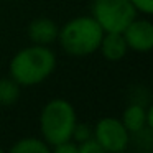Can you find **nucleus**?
Returning <instances> with one entry per match:
<instances>
[{"instance_id": "f257e3e1", "label": "nucleus", "mask_w": 153, "mask_h": 153, "mask_svg": "<svg viewBox=\"0 0 153 153\" xmlns=\"http://www.w3.org/2000/svg\"><path fill=\"white\" fill-rule=\"evenodd\" d=\"M56 66V56L46 45L23 48L10 63V74L20 86H33L45 81Z\"/></svg>"}, {"instance_id": "f03ea898", "label": "nucleus", "mask_w": 153, "mask_h": 153, "mask_svg": "<svg viewBox=\"0 0 153 153\" xmlns=\"http://www.w3.org/2000/svg\"><path fill=\"white\" fill-rule=\"evenodd\" d=\"M104 30L92 17L73 18L58 31L63 50L74 56H86L97 51Z\"/></svg>"}, {"instance_id": "7ed1b4c3", "label": "nucleus", "mask_w": 153, "mask_h": 153, "mask_svg": "<svg viewBox=\"0 0 153 153\" xmlns=\"http://www.w3.org/2000/svg\"><path fill=\"white\" fill-rule=\"evenodd\" d=\"M76 123L74 107L64 99L50 100L41 110V133H43V140L50 146H56L73 138V130Z\"/></svg>"}, {"instance_id": "20e7f679", "label": "nucleus", "mask_w": 153, "mask_h": 153, "mask_svg": "<svg viewBox=\"0 0 153 153\" xmlns=\"http://www.w3.org/2000/svg\"><path fill=\"white\" fill-rule=\"evenodd\" d=\"M92 18L104 33H122L137 18V8L130 0H94Z\"/></svg>"}, {"instance_id": "39448f33", "label": "nucleus", "mask_w": 153, "mask_h": 153, "mask_svg": "<svg viewBox=\"0 0 153 153\" xmlns=\"http://www.w3.org/2000/svg\"><path fill=\"white\" fill-rule=\"evenodd\" d=\"M92 137L104 152L110 153L123 152L130 140L128 130L123 127V123L112 117H105V119L99 120L92 130Z\"/></svg>"}, {"instance_id": "423d86ee", "label": "nucleus", "mask_w": 153, "mask_h": 153, "mask_svg": "<svg viewBox=\"0 0 153 153\" xmlns=\"http://www.w3.org/2000/svg\"><path fill=\"white\" fill-rule=\"evenodd\" d=\"M125 43L130 50L148 53L153 48V25L148 20H133L122 31Z\"/></svg>"}, {"instance_id": "0eeeda50", "label": "nucleus", "mask_w": 153, "mask_h": 153, "mask_svg": "<svg viewBox=\"0 0 153 153\" xmlns=\"http://www.w3.org/2000/svg\"><path fill=\"white\" fill-rule=\"evenodd\" d=\"M58 25L50 18L33 20L28 27V36L35 45H48L58 38Z\"/></svg>"}, {"instance_id": "6e6552de", "label": "nucleus", "mask_w": 153, "mask_h": 153, "mask_svg": "<svg viewBox=\"0 0 153 153\" xmlns=\"http://www.w3.org/2000/svg\"><path fill=\"white\" fill-rule=\"evenodd\" d=\"M99 48L109 61H120L128 50L122 33H104Z\"/></svg>"}, {"instance_id": "1a4fd4ad", "label": "nucleus", "mask_w": 153, "mask_h": 153, "mask_svg": "<svg viewBox=\"0 0 153 153\" xmlns=\"http://www.w3.org/2000/svg\"><path fill=\"white\" fill-rule=\"evenodd\" d=\"M120 122L128 130V133L142 132L146 127V109H143L140 104H132V105H128L123 110V115Z\"/></svg>"}, {"instance_id": "9d476101", "label": "nucleus", "mask_w": 153, "mask_h": 153, "mask_svg": "<svg viewBox=\"0 0 153 153\" xmlns=\"http://www.w3.org/2000/svg\"><path fill=\"white\" fill-rule=\"evenodd\" d=\"M20 97V84L13 77L0 79V105H13Z\"/></svg>"}, {"instance_id": "9b49d317", "label": "nucleus", "mask_w": 153, "mask_h": 153, "mask_svg": "<svg viewBox=\"0 0 153 153\" xmlns=\"http://www.w3.org/2000/svg\"><path fill=\"white\" fill-rule=\"evenodd\" d=\"M50 145L45 140L38 138H22L12 146V153H48Z\"/></svg>"}, {"instance_id": "f8f14e48", "label": "nucleus", "mask_w": 153, "mask_h": 153, "mask_svg": "<svg viewBox=\"0 0 153 153\" xmlns=\"http://www.w3.org/2000/svg\"><path fill=\"white\" fill-rule=\"evenodd\" d=\"M102 152L104 150L100 148V145L96 142L94 137L84 140V142H81L77 145V153H102Z\"/></svg>"}, {"instance_id": "ddd939ff", "label": "nucleus", "mask_w": 153, "mask_h": 153, "mask_svg": "<svg viewBox=\"0 0 153 153\" xmlns=\"http://www.w3.org/2000/svg\"><path fill=\"white\" fill-rule=\"evenodd\" d=\"M73 137H74V140H77L81 143L92 137V128L89 125H86V123H76L73 130Z\"/></svg>"}, {"instance_id": "4468645a", "label": "nucleus", "mask_w": 153, "mask_h": 153, "mask_svg": "<svg viewBox=\"0 0 153 153\" xmlns=\"http://www.w3.org/2000/svg\"><path fill=\"white\" fill-rule=\"evenodd\" d=\"M133 4V7L137 8V12H142V13H153V0H130Z\"/></svg>"}, {"instance_id": "2eb2a0df", "label": "nucleus", "mask_w": 153, "mask_h": 153, "mask_svg": "<svg viewBox=\"0 0 153 153\" xmlns=\"http://www.w3.org/2000/svg\"><path fill=\"white\" fill-rule=\"evenodd\" d=\"M56 153H77V145L73 140H66V142L59 143V145L53 146Z\"/></svg>"}, {"instance_id": "dca6fc26", "label": "nucleus", "mask_w": 153, "mask_h": 153, "mask_svg": "<svg viewBox=\"0 0 153 153\" xmlns=\"http://www.w3.org/2000/svg\"><path fill=\"white\" fill-rule=\"evenodd\" d=\"M146 128H153V107L146 109Z\"/></svg>"}, {"instance_id": "f3484780", "label": "nucleus", "mask_w": 153, "mask_h": 153, "mask_svg": "<svg viewBox=\"0 0 153 153\" xmlns=\"http://www.w3.org/2000/svg\"><path fill=\"white\" fill-rule=\"evenodd\" d=\"M0 153H2V148H0Z\"/></svg>"}]
</instances>
